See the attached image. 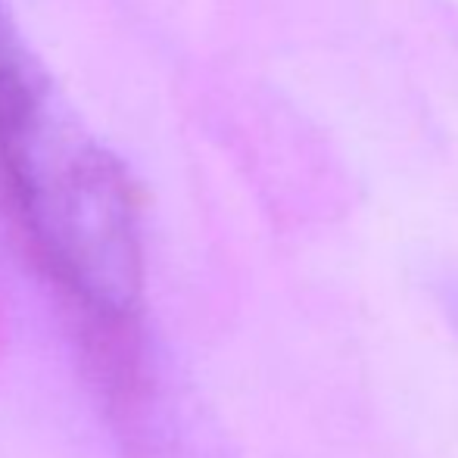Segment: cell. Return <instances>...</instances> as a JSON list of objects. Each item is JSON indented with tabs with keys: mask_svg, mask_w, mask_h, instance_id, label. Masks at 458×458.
<instances>
[{
	"mask_svg": "<svg viewBox=\"0 0 458 458\" xmlns=\"http://www.w3.org/2000/svg\"><path fill=\"white\" fill-rule=\"evenodd\" d=\"M0 199L35 259L109 334L134 325L144 293L138 203L103 147L56 115L0 22Z\"/></svg>",
	"mask_w": 458,
	"mask_h": 458,
	"instance_id": "6da1fadb",
	"label": "cell"
}]
</instances>
